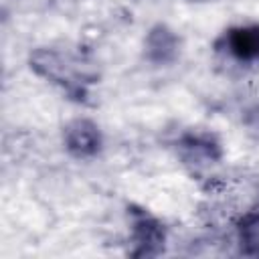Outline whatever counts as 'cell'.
<instances>
[{
  "label": "cell",
  "mask_w": 259,
  "mask_h": 259,
  "mask_svg": "<svg viewBox=\"0 0 259 259\" xmlns=\"http://www.w3.org/2000/svg\"><path fill=\"white\" fill-rule=\"evenodd\" d=\"M227 45L229 51L239 59L259 57V26L233 28L227 36Z\"/></svg>",
  "instance_id": "4"
},
{
  "label": "cell",
  "mask_w": 259,
  "mask_h": 259,
  "mask_svg": "<svg viewBox=\"0 0 259 259\" xmlns=\"http://www.w3.org/2000/svg\"><path fill=\"white\" fill-rule=\"evenodd\" d=\"M134 241L138 247L134 255H154L164 243V231L154 219L140 217L134 225Z\"/></svg>",
  "instance_id": "3"
},
{
  "label": "cell",
  "mask_w": 259,
  "mask_h": 259,
  "mask_svg": "<svg viewBox=\"0 0 259 259\" xmlns=\"http://www.w3.org/2000/svg\"><path fill=\"white\" fill-rule=\"evenodd\" d=\"M30 67L38 75H42V77L63 85L69 93L83 95V81H79V77H77V73H75V69H73V65L69 63L67 57H63V55H59L55 51L40 49V51L32 53Z\"/></svg>",
  "instance_id": "1"
},
{
  "label": "cell",
  "mask_w": 259,
  "mask_h": 259,
  "mask_svg": "<svg viewBox=\"0 0 259 259\" xmlns=\"http://www.w3.org/2000/svg\"><path fill=\"white\" fill-rule=\"evenodd\" d=\"M65 144L71 154L79 158H87V156L97 154L101 146V134L95 123L87 119H77L69 123L65 130Z\"/></svg>",
  "instance_id": "2"
},
{
  "label": "cell",
  "mask_w": 259,
  "mask_h": 259,
  "mask_svg": "<svg viewBox=\"0 0 259 259\" xmlns=\"http://www.w3.org/2000/svg\"><path fill=\"white\" fill-rule=\"evenodd\" d=\"M176 49H178V42H176V36L170 30L156 28V30L150 32V36H148V55H150V59L166 63L176 55Z\"/></svg>",
  "instance_id": "5"
},
{
  "label": "cell",
  "mask_w": 259,
  "mask_h": 259,
  "mask_svg": "<svg viewBox=\"0 0 259 259\" xmlns=\"http://www.w3.org/2000/svg\"><path fill=\"white\" fill-rule=\"evenodd\" d=\"M241 239L249 253H259V217H249L241 227Z\"/></svg>",
  "instance_id": "6"
}]
</instances>
